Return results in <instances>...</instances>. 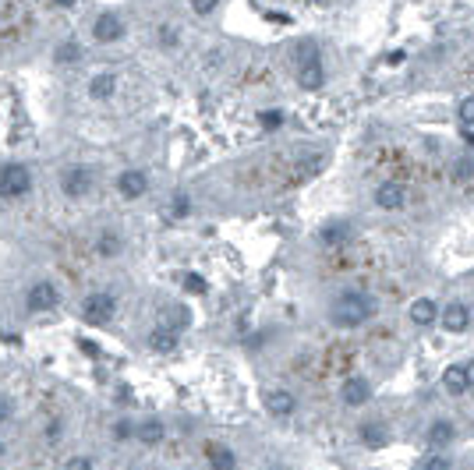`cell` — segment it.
Returning <instances> with one entry per match:
<instances>
[{"instance_id": "obj_1", "label": "cell", "mask_w": 474, "mask_h": 470, "mask_svg": "<svg viewBox=\"0 0 474 470\" xmlns=\"http://www.w3.org/2000/svg\"><path fill=\"white\" fill-rule=\"evenodd\" d=\"M372 315H375L372 297H365V294H358V290H344V294L333 297V304H329V319H333V326H340V329H361Z\"/></svg>"}, {"instance_id": "obj_2", "label": "cell", "mask_w": 474, "mask_h": 470, "mask_svg": "<svg viewBox=\"0 0 474 470\" xmlns=\"http://www.w3.org/2000/svg\"><path fill=\"white\" fill-rule=\"evenodd\" d=\"M29 187H32L29 166H22V163H4V166H0V198H8V202L25 198Z\"/></svg>"}, {"instance_id": "obj_3", "label": "cell", "mask_w": 474, "mask_h": 470, "mask_svg": "<svg viewBox=\"0 0 474 470\" xmlns=\"http://www.w3.org/2000/svg\"><path fill=\"white\" fill-rule=\"evenodd\" d=\"M298 54H305L301 64H298V82H301V89H322L326 75H322V61H319L315 43H301Z\"/></svg>"}, {"instance_id": "obj_4", "label": "cell", "mask_w": 474, "mask_h": 470, "mask_svg": "<svg viewBox=\"0 0 474 470\" xmlns=\"http://www.w3.org/2000/svg\"><path fill=\"white\" fill-rule=\"evenodd\" d=\"M114 311H117V301H114V294H107V290H96V294H89V297L82 301V319H85L89 326L110 322Z\"/></svg>"}, {"instance_id": "obj_5", "label": "cell", "mask_w": 474, "mask_h": 470, "mask_svg": "<svg viewBox=\"0 0 474 470\" xmlns=\"http://www.w3.org/2000/svg\"><path fill=\"white\" fill-rule=\"evenodd\" d=\"M89 187H92V173H89V166H68L64 173H61V191L68 194V198H85L89 194Z\"/></svg>"}, {"instance_id": "obj_6", "label": "cell", "mask_w": 474, "mask_h": 470, "mask_svg": "<svg viewBox=\"0 0 474 470\" xmlns=\"http://www.w3.org/2000/svg\"><path fill=\"white\" fill-rule=\"evenodd\" d=\"M57 304H61V294H57V287L47 283V280L32 283L29 294H25V308H29V311H54Z\"/></svg>"}, {"instance_id": "obj_7", "label": "cell", "mask_w": 474, "mask_h": 470, "mask_svg": "<svg viewBox=\"0 0 474 470\" xmlns=\"http://www.w3.org/2000/svg\"><path fill=\"white\" fill-rule=\"evenodd\" d=\"M121 36H124V22H121L117 15L107 11V15H99V18L92 22V39H96V43H117Z\"/></svg>"}, {"instance_id": "obj_8", "label": "cell", "mask_w": 474, "mask_h": 470, "mask_svg": "<svg viewBox=\"0 0 474 470\" xmlns=\"http://www.w3.org/2000/svg\"><path fill=\"white\" fill-rule=\"evenodd\" d=\"M340 400H344L347 407H361V403H368V400H372V385H368V378L351 375V378L340 385Z\"/></svg>"}, {"instance_id": "obj_9", "label": "cell", "mask_w": 474, "mask_h": 470, "mask_svg": "<svg viewBox=\"0 0 474 470\" xmlns=\"http://www.w3.org/2000/svg\"><path fill=\"white\" fill-rule=\"evenodd\" d=\"M403 202H407V191H403V184H396V180H386V184H379V187H375V205H379V209L393 212V209H403Z\"/></svg>"}, {"instance_id": "obj_10", "label": "cell", "mask_w": 474, "mask_h": 470, "mask_svg": "<svg viewBox=\"0 0 474 470\" xmlns=\"http://www.w3.org/2000/svg\"><path fill=\"white\" fill-rule=\"evenodd\" d=\"M262 403H266V410H269L273 417H291V414L298 410V400H294L287 389H266Z\"/></svg>"}, {"instance_id": "obj_11", "label": "cell", "mask_w": 474, "mask_h": 470, "mask_svg": "<svg viewBox=\"0 0 474 470\" xmlns=\"http://www.w3.org/2000/svg\"><path fill=\"white\" fill-rule=\"evenodd\" d=\"M117 191H121V198H142L149 191V177L142 170H124L117 177Z\"/></svg>"}, {"instance_id": "obj_12", "label": "cell", "mask_w": 474, "mask_h": 470, "mask_svg": "<svg viewBox=\"0 0 474 470\" xmlns=\"http://www.w3.org/2000/svg\"><path fill=\"white\" fill-rule=\"evenodd\" d=\"M439 322H442L446 333H467V326H470V311H467V304H449V308H442Z\"/></svg>"}, {"instance_id": "obj_13", "label": "cell", "mask_w": 474, "mask_h": 470, "mask_svg": "<svg viewBox=\"0 0 474 470\" xmlns=\"http://www.w3.org/2000/svg\"><path fill=\"white\" fill-rule=\"evenodd\" d=\"M442 389H446L449 396H463V392L470 389V382H467V371H463V364H449V368L442 371Z\"/></svg>"}, {"instance_id": "obj_14", "label": "cell", "mask_w": 474, "mask_h": 470, "mask_svg": "<svg viewBox=\"0 0 474 470\" xmlns=\"http://www.w3.org/2000/svg\"><path fill=\"white\" fill-rule=\"evenodd\" d=\"M319 241L329 245V248L347 245V241H351V223H347V219H340V223H326V226L319 230Z\"/></svg>"}, {"instance_id": "obj_15", "label": "cell", "mask_w": 474, "mask_h": 470, "mask_svg": "<svg viewBox=\"0 0 474 470\" xmlns=\"http://www.w3.org/2000/svg\"><path fill=\"white\" fill-rule=\"evenodd\" d=\"M439 315H442V311H439V304H435L432 297H418V301L411 304V322H414V326H432Z\"/></svg>"}, {"instance_id": "obj_16", "label": "cell", "mask_w": 474, "mask_h": 470, "mask_svg": "<svg viewBox=\"0 0 474 470\" xmlns=\"http://www.w3.org/2000/svg\"><path fill=\"white\" fill-rule=\"evenodd\" d=\"M114 92H117V78H114L110 71H99V75L89 82V96L99 99V103H103V99H114Z\"/></svg>"}, {"instance_id": "obj_17", "label": "cell", "mask_w": 474, "mask_h": 470, "mask_svg": "<svg viewBox=\"0 0 474 470\" xmlns=\"http://www.w3.org/2000/svg\"><path fill=\"white\" fill-rule=\"evenodd\" d=\"M205 459H209L212 470H233V466H237V456H233V449H226V445H209V449H205Z\"/></svg>"}, {"instance_id": "obj_18", "label": "cell", "mask_w": 474, "mask_h": 470, "mask_svg": "<svg viewBox=\"0 0 474 470\" xmlns=\"http://www.w3.org/2000/svg\"><path fill=\"white\" fill-rule=\"evenodd\" d=\"M163 311H166V326H163V329L181 333V329H188V326H191V311H188L184 304H170V308H163Z\"/></svg>"}, {"instance_id": "obj_19", "label": "cell", "mask_w": 474, "mask_h": 470, "mask_svg": "<svg viewBox=\"0 0 474 470\" xmlns=\"http://www.w3.org/2000/svg\"><path fill=\"white\" fill-rule=\"evenodd\" d=\"M135 435H138V442H142V445H159V442H163V435H166V428H163L159 421H142V424L135 428Z\"/></svg>"}, {"instance_id": "obj_20", "label": "cell", "mask_w": 474, "mask_h": 470, "mask_svg": "<svg viewBox=\"0 0 474 470\" xmlns=\"http://www.w3.org/2000/svg\"><path fill=\"white\" fill-rule=\"evenodd\" d=\"M361 442L372 445V449H382V445L389 442V431H386L379 421H368V424H361Z\"/></svg>"}, {"instance_id": "obj_21", "label": "cell", "mask_w": 474, "mask_h": 470, "mask_svg": "<svg viewBox=\"0 0 474 470\" xmlns=\"http://www.w3.org/2000/svg\"><path fill=\"white\" fill-rule=\"evenodd\" d=\"M453 435H456V428H453L449 421H435V424L428 428V445H432V449H442V445L453 442Z\"/></svg>"}, {"instance_id": "obj_22", "label": "cell", "mask_w": 474, "mask_h": 470, "mask_svg": "<svg viewBox=\"0 0 474 470\" xmlns=\"http://www.w3.org/2000/svg\"><path fill=\"white\" fill-rule=\"evenodd\" d=\"M149 347H152L156 354H170V350L177 347V333H170V329H152V333H149Z\"/></svg>"}, {"instance_id": "obj_23", "label": "cell", "mask_w": 474, "mask_h": 470, "mask_svg": "<svg viewBox=\"0 0 474 470\" xmlns=\"http://www.w3.org/2000/svg\"><path fill=\"white\" fill-rule=\"evenodd\" d=\"M117 252H121V237H117L114 230H103L99 241H96V255H99V259H114Z\"/></svg>"}, {"instance_id": "obj_24", "label": "cell", "mask_w": 474, "mask_h": 470, "mask_svg": "<svg viewBox=\"0 0 474 470\" xmlns=\"http://www.w3.org/2000/svg\"><path fill=\"white\" fill-rule=\"evenodd\" d=\"M78 57H82L78 43H61V47L54 50V61H57V64H75Z\"/></svg>"}, {"instance_id": "obj_25", "label": "cell", "mask_w": 474, "mask_h": 470, "mask_svg": "<svg viewBox=\"0 0 474 470\" xmlns=\"http://www.w3.org/2000/svg\"><path fill=\"white\" fill-rule=\"evenodd\" d=\"M191 212V194H174V202H170V216H177V219H184Z\"/></svg>"}, {"instance_id": "obj_26", "label": "cell", "mask_w": 474, "mask_h": 470, "mask_svg": "<svg viewBox=\"0 0 474 470\" xmlns=\"http://www.w3.org/2000/svg\"><path fill=\"white\" fill-rule=\"evenodd\" d=\"M184 290H188V294H198V297H202V294L209 290V283H205V280H202L198 273H188V276H184Z\"/></svg>"}, {"instance_id": "obj_27", "label": "cell", "mask_w": 474, "mask_h": 470, "mask_svg": "<svg viewBox=\"0 0 474 470\" xmlns=\"http://www.w3.org/2000/svg\"><path fill=\"white\" fill-rule=\"evenodd\" d=\"M474 177V163L470 159H456L453 163V180H470Z\"/></svg>"}, {"instance_id": "obj_28", "label": "cell", "mask_w": 474, "mask_h": 470, "mask_svg": "<svg viewBox=\"0 0 474 470\" xmlns=\"http://www.w3.org/2000/svg\"><path fill=\"white\" fill-rule=\"evenodd\" d=\"M456 113H460V124H463V128H470V124H474V96H467V99L460 103V110H456Z\"/></svg>"}, {"instance_id": "obj_29", "label": "cell", "mask_w": 474, "mask_h": 470, "mask_svg": "<svg viewBox=\"0 0 474 470\" xmlns=\"http://www.w3.org/2000/svg\"><path fill=\"white\" fill-rule=\"evenodd\" d=\"M421 470H453V463H449L442 452H435V456H428V459H425V466H421Z\"/></svg>"}, {"instance_id": "obj_30", "label": "cell", "mask_w": 474, "mask_h": 470, "mask_svg": "<svg viewBox=\"0 0 474 470\" xmlns=\"http://www.w3.org/2000/svg\"><path fill=\"white\" fill-rule=\"evenodd\" d=\"M177 39H181V36H177L174 25H159V43H163V47H177Z\"/></svg>"}, {"instance_id": "obj_31", "label": "cell", "mask_w": 474, "mask_h": 470, "mask_svg": "<svg viewBox=\"0 0 474 470\" xmlns=\"http://www.w3.org/2000/svg\"><path fill=\"white\" fill-rule=\"evenodd\" d=\"M280 124H284V113H280V110H266V113H262V128L273 131V128H280Z\"/></svg>"}, {"instance_id": "obj_32", "label": "cell", "mask_w": 474, "mask_h": 470, "mask_svg": "<svg viewBox=\"0 0 474 470\" xmlns=\"http://www.w3.org/2000/svg\"><path fill=\"white\" fill-rule=\"evenodd\" d=\"M131 435H135V424H131V421H117L114 438H131Z\"/></svg>"}, {"instance_id": "obj_33", "label": "cell", "mask_w": 474, "mask_h": 470, "mask_svg": "<svg viewBox=\"0 0 474 470\" xmlns=\"http://www.w3.org/2000/svg\"><path fill=\"white\" fill-rule=\"evenodd\" d=\"M11 414H15L11 400H8V396H0V424H8V421H11Z\"/></svg>"}, {"instance_id": "obj_34", "label": "cell", "mask_w": 474, "mask_h": 470, "mask_svg": "<svg viewBox=\"0 0 474 470\" xmlns=\"http://www.w3.org/2000/svg\"><path fill=\"white\" fill-rule=\"evenodd\" d=\"M68 470H92V459H85V456H75V459L68 463Z\"/></svg>"}, {"instance_id": "obj_35", "label": "cell", "mask_w": 474, "mask_h": 470, "mask_svg": "<svg viewBox=\"0 0 474 470\" xmlns=\"http://www.w3.org/2000/svg\"><path fill=\"white\" fill-rule=\"evenodd\" d=\"M191 11H195V15H212V11H216V4H212V0H205V4H198V0H195V4H191Z\"/></svg>"}, {"instance_id": "obj_36", "label": "cell", "mask_w": 474, "mask_h": 470, "mask_svg": "<svg viewBox=\"0 0 474 470\" xmlns=\"http://www.w3.org/2000/svg\"><path fill=\"white\" fill-rule=\"evenodd\" d=\"M61 431H64V428H61V421H50V428H47V438H61Z\"/></svg>"}, {"instance_id": "obj_37", "label": "cell", "mask_w": 474, "mask_h": 470, "mask_svg": "<svg viewBox=\"0 0 474 470\" xmlns=\"http://www.w3.org/2000/svg\"><path fill=\"white\" fill-rule=\"evenodd\" d=\"M403 57H407V54H403V50H393V54H389V57H386V64H403Z\"/></svg>"}, {"instance_id": "obj_38", "label": "cell", "mask_w": 474, "mask_h": 470, "mask_svg": "<svg viewBox=\"0 0 474 470\" xmlns=\"http://www.w3.org/2000/svg\"><path fill=\"white\" fill-rule=\"evenodd\" d=\"M463 371H467V382H470V389H474V361H467Z\"/></svg>"}]
</instances>
